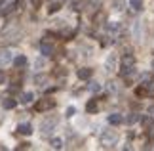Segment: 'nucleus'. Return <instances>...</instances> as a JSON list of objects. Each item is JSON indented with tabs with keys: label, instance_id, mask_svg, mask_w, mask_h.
Listing matches in <instances>:
<instances>
[{
	"label": "nucleus",
	"instance_id": "obj_13",
	"mask_svg": "<svg viewBox=\"0 0 154 151\" xmlns=\"http://www.w3.org/2000/svg\"><path fill=\"white\" fill-rule=\"evenodd\" d=\"M2 105H4V109H14V107L17 105V100L8 98V100H4V101H2Z\"/></svg>",
	"mask_w": 154,
	"mask_h": 151
},
{
	"label": "nucleus",
	"instance_id": "obj_12",
	"mask_svg": "<svg viewBox=\"0 0 154 151\" xmlns=\"http://www.w3.org/2000/svg\"><path fill=\"white\" fill-rule=\"evenodd\" d=\"M32 98H34L32 92H23V94L19 96V101H21L23 105H27V103H31V101H32Z\"/></svg>",
	"mask_w": 154,
	"mask_h": 151
},
{
	"label": "nucleus",
	"instance_id": "obj_23",
	"mask_svg": "<svg viewBox=\"0 0 154 151\" xmlns=\"http://www.w3.org/2000/svg\"><path fill=\"white\" fill-rule=\"evenodd\" d=\"M72 115H74V107H69V109H67V117H72Z\"/></svg>",
	"mask_w": 154,
	"mask_h": 151
},
{
	"label": "nucleus",
	"instance_id": "obj_21",
	"mask_svg": "<svg viewBox=\"0 0 154 151\" xmlns=\"http://www.w3.org/2000/svg\"><path fill=\"white\" fill-rule=\"evenodd\" d=\"M31 4H32V8H40V6H42V0H31Z\"/></svg>",
	"mask_w": 154,
	"mask_h": 151
},
{
	"label": "nucleus",
	"instance_id": "obj_5",
	"mask_svg": "<svg viewBox=\"0 0 154 151\" xmlns=\"http://www.w3.org/2000/svg\"><path fill=\"white\" fill-rule=\"evenodd\" d=\"M14 59H11V52L10 50H0V67H6L10 65Z\"/></svg>",
	"mask_w": 154,
	"mask_h": 151
},
{
	"label": "nucleus",
	"instance_id": "obj_16",
	"mask_svg": "<svg viewBox=\"0 0 154 151\" xmlns=\"http://www.w3.org/2000/svg\"><path fill=\"white\" fill-rule=\"evenodd\" d=\"M139 119H141V117H139V115H137V113H131V115H129V117H128L126 120H128V123H129V124H133V123H137V120H139Z\"/></svg>",
	"mask_w": 154,
	"mask_h": 151
},
{
	"label": "nucleus",
	"instance_id": "obj_3",
	"mask_svg": "<svg viewBox=\"0 0 154 151\" xmlns=\"http://www.w3.org/2000/svg\"><path fill=\"white\" fill-rule=\"evenodd\" d=\"M116 132H112V130H103V134H101V142L105 143V146H110V143H114L116 142Z\"/></svg>",
	"mask_w": 154,
	"mask_h": 151
},
{
	"label": "nucleus",
	"instance_id": "obj_11",
	"mask_svg": "<svg viewBox=\"0 0 154 151\" xmlns=\"http://www.w3.org/2000/svg\"><path fill=\"white\" fill-rule=\"evenodd\" d=\"M109 123H110V124H114V126H118V124H122V123H124V117H122V115H118V113H112L110 117H109Z\"/></svg>",
	"mask_w": 154,
	"mask_h": 151
},
{
	"label": "nucleus",
	"instance_id": "obj_18",
	"mask_svg": "<svg viewBox=\"0 0 154 151\" xmlns=\"http://www.w3.org/2000/svg\"><path fill=\"white\" fill-rule=\"evenodd\" d=\"M59 8H61V6H59V2H57V4L53 2L50 8H48V11H50V14H55V11H59Z\"/></svg>",
	"mask_w": 154,
	"mask_h": 151
},
{
	"label": "nucleus",
	"instance_id": "obj_20",
	"mask_svg": "<svg viewBox=\"0 0 154 151\" xmlns=\"http://www.w3.org/2000/svg\"><path fill=\"white\" fill-rule=\"evenodd\" d=\"M34 80H36V84H40V86H44V82H46V77H36V78H34Z\"/></svg>",
	"mask_w": 154,
	"mask_h": 151
},
{
	"label": "nucleus",
	"instance_id": "obj_22",
	"mask_svg": "<svg viewBox=\"0 0 154 151\" xmlns=\"http://www.w3.org/2000/svg\"><path fill=\"white\" fill-rule=\"evenodd\" d=\"M146 88H149V94H154V80H150L146 84Z\"/></svg>",
	"mask_w": 154,
	"mask_h": 151
},
{
	"label": "nucleus",
	"instance_id": "obj_6",
	"mask_svg": "<svg viewBox=\"0 0 154 151\" xmlns=\"http://www.w3.org/2000/svg\"><path fill=\"white\" fill-rule=\"evenodd\" d=\"M78 78L80 80H88V78H91V75H93V71L90 69V67H82V69H78Z\"/></svg>",
	"mask_w": 154,
	"mask_h": 151
},
{
	"label": "nucleus",
	"instance_id": "obj_27",
	"mask_svg": "<svg viewBox=\"0 0 154 151\" xmlns=\"http://www.w3.org/2000/svg\"><path fill=\"white\" fill-rule=\"evenodd\" d=\"M152 69H154V61H152Z\"/></svg>",
	"mask_w": 154,
	"mask_h": 151
},
{
	"label": "nucleus",
	"instance_id": "obj_19",
	"mask_svg": "<svg viewBox=\"0 0 154 151\" xmlns=\"http://www.w3.org/2000/svg\"><path fill=\"white\" fill-rule=\"evenodd\" d=\"M90 90H91V92H99V90H101V86H99V82H91V84H90Z\"/></svg>",
	"mask_w": 154,
	"mask_h": 151
},
{
	"label": "nucleus",
	"instance_id": "obj_15",
	"mask_svg": "<svg viewBox=\"0 0 154 151\" xmlns=\"http://www.w3.org/2000/svg\"><path fill=\"white\" fill-rule=\"evenodd\" d=\"M129 6H131L135 11H141L143 10V0H129Z\"/></svg>",
	"mask_w": 154,
	"mask_h": 151
},
{
	"label": "nucleus",
	"instance_id": "obj_9",
	"mask_svg": "<svg viewBox=\"0 0 154 151\" xmlns=\"http://www.w3.org/2000/svg\"><path fill=\"white\" fill-rule=\"evenodd\" d=\"M14 65H15L17 69L27 67V57H25V56H15V57H14Z\"/></svg>",
	"mask_w": 154,
	"mask_h": 151
},
{
	"label": "nucleus",
	"instance_id": "obj_7",
	"mask_svg": "<svg viewBox=\"0 0 154 151\" xmlns=\"http://www.w3.org/2000/svg\"><path fill=\"white\" fill-rule=\"evenodd\" d=\"M86 111H88V113H97V111H99V100H97V98H93V100L88 101Z\"/></svg>",
	"mask_w": 154,
	"mask_h": 151
},
{
	"label": "nucleus",
	"instance_id": "obj_4",
	"mask_svg": "<svg viewBox=\"0 0 154 151\" xmlns=\"http://www.w3.org/2000/svg\"><path fill=\"white\" fill-rule=\"evenodd\" d=\"M135 75V63L133 65H120V77L122 78H131Z\"/></svg>",
	"mask_w": 154,
	"mask_h": 151
},
{
	"label": "nucleus",
	"instance_id": "obj_2",
	"mask_svg": "<svg viewBox=\"0 0 154 151\" xmlns=\"http://www.w3.org/2000/svg\"><path fill=\"white\" fill-rule=\"evenodd\" d=\"M55 124H57V119L55 117H50V119H44L42 123H40V130L44 132V134H50V132L55 128Z\"/></svg>",
	"mask_w": 154,
	"mask_h": 151
},
{
	"label": "nucleus",
	"instance_id": "obj_24",
	"mask_svg": "<svg viewBox=\"0 0 154 151\" xmlns=\"http://www.w3.org/2000/svg\"><path fill=\"white\" fill-rule=\"evenodd\" d=\"M29 146H31V143H19V146H17V149H27Z\"/></svg>",
	"mask_w": 154,
	"mask_h": 151
},
{
	"label": "nucleus",
	"instance_id": "obj_25",
	"mask_svg": "<svg viewBox=\"0 0 154 151\" xmlns=\"http://www.w3.org/2000/svg\"><path fill=\"white\" fill-rule=\"evenodd\" d=\"M149 138H150V140H154V126L149 130Z\"/></svg>",
	"mask_w": 154,
	"mask_h": 151
},
{
	"label": "nucleus",
	"instance_id": "obj_17",
	"mask_svg": "<svg viewBox=\"0 0 154 151\" xmlns=\"http://www.w3.org/2000/svg\"><path fill=\"white\" fill-rule=\"evenodd\" d=\"M51 147L53 149H61V140H59V138H53V140H51Z\"/></svg>",
	"mask_w": 154,
	"mask_h": 151
},
{
	"label": "nucleus",
	"instance_id": "obj_14",
	"mask_svg": "<svg viewBox=\"0 0 154 151\" xmlns=\"http://www.w3.org/2000/svg\"><path fill=\"white\" fill-rule=\"evenodd\" d=\"M114 63H116V56H109V59H106V71L109 73L114 71Z\"/></svg>",
	"mask_w": 154,
	"mask_h": 151
},
{
	"label": "nucleus",
	"instance_id": "obj_10",
	"mask_svg": "<svg viewBox=\"0 0 154 151\" xmlns=\"http://www.w3.org/2000/svg\"><path fill=\"white\" fill-rule=\"evenodd\" d=\"M17 132H19V134H25V136H29V134H32V126L31 124H25V123H23V124H19V126H17Z\"/></svg>",
	"mask_w": 154,
	"mask_h": 151
},
{
	"label": "nucleus",
	"instance_id": "obj_8",
	"mask_svg": "<svg viewBox=\"0 0 154 151\" xmlns=\"http://www.w3.org/2000/svg\"><path fill=\"white\" fill-rule=\"evenodd\" d=\"M40 54H42V56H51L53 46L50 44V42H42V44H40Z\"/></svg>",
	"mask_w": 154,
	"mask_h": 151
},
{
	"label": "nucleus",
	"instance_id": "obj_26",
	"mask_svg": "<svg viewBox=\"0 0 154 151\" xmlns=\"http://www.w3.org/2000/svg\"><path fill=\"white\" fill-rule=\"evenodd\" d=\"M2 2H4V0H0V6H2Z\"/></svg>",
	"mask_w": 154,
	"mask_h": 151
},
{
	"label": "nucleus",
	"instance_id": "obj_1",
	"mask_svg": "<svg viewBox=\"0 0 154 151\" xmlns=\"http://www.w3.org/2000/svg\"><path fill=\"white\" fill-rule=\"evenodd\" d=\"M53 107H55V100L53 98H42L36 105H34V109L36 111H50Z\"/></svg>",
	"mask_w": 154,
	"mask_h": 151
}]
</instances>
